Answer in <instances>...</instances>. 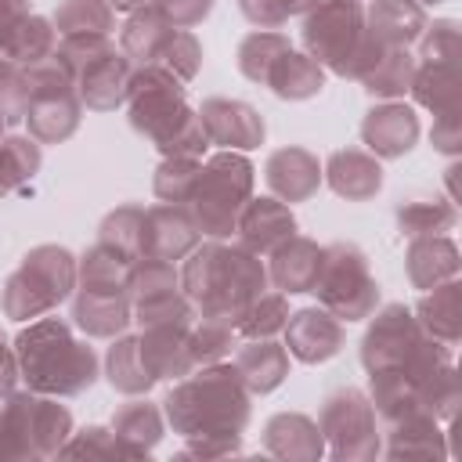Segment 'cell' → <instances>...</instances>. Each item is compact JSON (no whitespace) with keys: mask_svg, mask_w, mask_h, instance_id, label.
Listing matches in <instances>:
<instances>
[{"mask_svg":"<svg viewBox=\"0 0 462 462\" xmlns=\"http://www.w3.org/2000/svg\"><path fill=\"white\" fill-rule=\"evenodd\" d=\"M18 379L47 397H79L101 375L97 350L72 332L65 318H32L14 336Z\"/></svg>","mask_w":462,"mask_h":462,"instance_id":"cell-3","label":"cell"},{"mask_svg":"<svg viewBox=\"0 0 462 462\" xmlns=\"http://www.w3.org/2000/svg\"><path fill=\"white\" fill-rule=\"evenodd\" d=\"M318 430L325 437V451L336 462H368L383 448L375 408L357 386H336L325 393L318 408Z\"/></svg>","mask_w":462,"mask_h":462,"instance_id":"cell-10","label":"cell"},{"mask_svg":"<svg viewBox=\"0 0 462 462\" xmlns=\"http://www.w3.org/2000/svg\"><path fill=\"white\" fill-rule=\"evenodd\" d=\"M321 184L346 202H368L383 191V159L365 148H336L321 162Z\"/></svg>","mask_w":462,"mask_h":462,"instance_id":"cell-23","label":"cell"},{"mask_svg":"<svg viewBox=\"0 0 462 462\" xmlns=\"http://www.w3.org/2000/svg\"><path fill=\"white\" fill-rule=\"evenodd\" d=\"M419 7H437V4H444V0H415Z\"/></svg>","mask_w":462,"mask_h":462,"instance_id":"cell-58","label":"cell"},{"mask_svg":"<svg viewBox=\"0 0 462 462\" xmlns=\"http://www.w3.org/2000/svg\"><path fill=\"white\" fill-rule=\"evenodd\" d=\"M419 328L437 339V343H448L455 346L458 336H462V282L451 278V282H440L433 289H426L419 296V303L411 307Z\"/></svg>","mask_w":462,"mask_h":462,"instance_id":"cell-30","label":"cell"},{"mask_svg":"<svg viewBox=\"0 0 462 462\" xmlns=\"http://www.w3.org/2000/svg\"><path fill=\"white\" fill-rule=\"evenodd\" d=\"M289 296L285 292H260L253 303H249V310L238 318V325H235V332H238V339H274V336H282V328H285V321H289Z\"/></svg>","mask_w":462,"mask_h":462,"instance_id":"cell-39","label":"cell"},{"mask_svg":"<svg viewBox=\"0 0 462 462\" xmlns=\"http://www.w3.org/2000/svg\"><path fill=\"white\" fill-rule=\"evenodd\" d=\"M318 307H325L339 321H365L379 307V282L368 267V256L354 242L321 245V267L310 285Z\"/></svg>","mask_w":462,"mask_h":462,"instance_id":"cell-9","label":"cell"},{"mask_svg":"<svg viewBox=\"0 0 462 462\" xmlns=\"http://www.w3.org/2000/svg\"><path fill=\"white\" fill-rule=\"evenodd\" d=\"M18 383V357H14V343H7V336L0 332V397H7Z\"/></svg>","mask_w":462,"mask_h":462,"instance_id":"cell-55","label":"cell"},{"mask_svg":"<svg viewBox=\"0 0 462 462\" xmlns=\"http://www.w3.org/2000/svg\"><path fill=\"white\" fill-rule=\"evenodd\" d=\"M32 14V0H0V61H11V36Z\"/></svg>","mask_w":462,"mask_h":462,"instance_id":"cell-54","label":"cell"},{"mask_svg":"<svg viewBox=\"0 0 462 462\" xmlns=\"http://www.w3.org/2000/svg\"><path fill=\"white\" fill-rule=\"evenodd\" d=\"M235 372L253 397L274 393L289 379V350L278 339H245L235 346Z\"/></svg>","mask_w":462,"mask_h":462,"instance_id":"cell-28","label":"cell"},{"mask_svg":"<svg viewBox=\"0 0 462 462\" xmlns=\"http://www.w3.org/2000/svg\"><path fill=\"white\" fill-rule=\"evenodd\" d=\"M199 242H202V235H199L188 206H180V202H155V206L144 209L141 235H137V256L177 263Z\"/></svg>","mask_w":462,"mask_h":462,"instance_id":"cell-14","label":"cell"},{"mask_svg":"<svg viewBox=\"0 0 462 462\" xmlns=\"http://www.w3.org/2000/svg\"><path fill=\"white\" fill-rule=\"evenodd\" d=\"M462 271V256L451 235H415L408 238L404 249V274L411 282V289H433L440 282L458 278Z\"/></svg>","mask_w":462,"mask_h":462,"instance_id":"cell-24","label":"cell"},{"mask_svg":"<svg viewBox=\"0 0 462 462\" xmlns=\"http://www.w3.org/2000/svg\"><path fill=\"white\" fill-rule=\"evenodd\" d=\"M267 260V282L285 292V296H300V292H310L314 278H318V267H321V245L307 235H292L285 238L274 253L263 256Z\"/></svg>","mask_w":462,"mask_h":462,"instance_id":"cell-26","label":"cell"},{"mask_svg":"<svg viewBox=\"0 0 462 462\" xmlns=\"http://www.w3.org/2000/svg\"><path fill=\"white\" fill-rule=\"evenodd\" d=\"M350 4H365V0H350Z\"/></svg>","mask_w":462,"mask_h":462,"instance_id":"cell-60","label":"cell"},{"mask_svg":"<svg viewBox=\"0 0 462 462\" xmlns=\"http://www.w3.org/2000/svg\"><path fill=\"white\" fill-rule=\"evenodd\" d=\"M199 170H202V159L195 155H166L159 166H155V177H152V191L159 202H180L188 206V195L199 180Z\"/></svg>","mask_w":462,"mask_h":462,"instance_id":"cell-42","label":"cell"},{"mask_svg":"<svg viewBox=\"0 0 462 462\" xmlns=\"http://www.w3.org/2000/svg\"><path fill=\"white\" fill-rule=\"evenodd\" d=\"M393 217H397L401 235L404 238H415V235H444V231H451L455 220H458V209L444 195L419 191V195L401 199L397 209H393Z\"/></svg>","mask_w":462,"mask_h":462,"instance_id":"cell-34","label":"cell"},{"mask_svg":"<svg viewBox=\"0 0 462 462\" xmlns=\"http://www.w3.org/2000/svg\"><path fill=\"white\" fill-rule=\"evenodd\" d=\"M321 0H282V7H285V14L292 18V14H307V11H314Z\"/></svg>","mask_w":462,"mask_h":462,"instance_id":"cell-56","label":"cell"},{"mask_svg":"<svg viewBox=\"0 0 462 462\" xmlns=\"http://www.w3.org/2000/svg\"><path fill=\"white\" fill-rule=\"evenodd\" d=\"M58 455H65V458H130L108 426H87L79 433L72 430Z\"/></svg>","mask_w":462,"mask_h":462,"instance_id":"cell-46","label":"cell"},{"mask_svg":"<svg viewBox=\"0 0 462 462\" xmlns=\"http://www.w3.org/2000/svg\"><path fill=\"white\" fill-rule=\"evenodd\" d=\"M188 328H191V321H159V325H144L137 332L141 361L155 375V383H162V379L177 383L195 368V357L188 346Z\"/></svg>","mask_w":462,"mask_h":462,"instance_id":"cell-22","label":"cell"},{"mask_svg":"<svg viewBox=\"0 0 462 462\" xmlns=\"http://www.w3.org/2000/svg\"><path fill=\"white\" fill-rule=\"evenodd\" d=\"M180 289V267L170 260H152V256H137L134 274H130V296L144 300V296H159Z\"/></svg>","mask_w":462,"mask_h":462,"instance_id":"cell-47","label":"cell"},{"mask_svg":"<svg viewBox=\"0 0 462 462\" xmlns=\"http://www.w3.org/2000/svg\"><path fill=\"white\" fill-rule=\"evenodd\" d=\"M25 116V76L18 61H0V119L4 126L22 123Z\"/></svg>","mask_w":462,"mask_h":462,"instance_id":"cell-49","label":"cell"},{"mask_svg":"<svg viewBox=\"0 0 462 462\" xmlns=\"http://www.w3.org/2000/svg\"><path fill=\"white\" fill-rule=\"evenodd\" d=\"M105 379L116 393H126V397H141L155 386V375L144 368L141 361V346H137V336L134 332H119L116 339H108V350H105Z\"/></svg>","mask_w":462,"mask_h":462,"instance_id":"cell-32","label":"cell"},{"mask_svg":"<svg viewBox=\"0 0 462 462\" xmlns=\"http://www.w3.org/2000/svg\"><path fill=\"white\" fill-rule=\"evenodd\" d=\"M54 47H58V29H54V22L43 18V14H29V18L14 29L7 58L18 61V65H32V61L51 58Z\"/></svg>","mask_w":462,"mask_h":462,"instance_id":"cell-43","label":"cell"},{"mask_svg":"<svg viewBox=\"0 0 462 462\" xmlns=\"http://www.w3.org/2000/svg\"><path fill=\"white\" fill-rule=\"evenodd\" d=\"M72 433V411L58 397L11 390L0 397V462L54 458Z\"/></svg>","mask_w":462,"mask_h":462,"instance_id":"cell-5","label":"cell"},{"mask_svg":"<svg viewBox=\"0 0 462 462\" xmlns=\"http://www.w3.org/2000/svg\"><path fill=\"white\" fill-rule=\"evenodd\" d=\"M415 43H419L415 61H430V65H458L462 36H458V22H455V18H433V22H426V29H422V36H419Z\"/></svg>","mask_w":462,"mask_h":462,"instance_id":"cell-44","label":"cell"},{"mask_svg":"<svg viewBox=\"0 0 462 462\" xmlns=\"http://www.w3.org/2000/svg\"><path fill=\"white\" fill-rule=\"evenodd\" d=\"M170 32H173V25H166L159 18V11L152 4H144V7L130 11V18L123 22V29H119V51L134 65H155L159 54H162V47H166V40H170Z\"/></svg>","mask_w":462,"mask_h":462,"instance_id":"cell-33","label":"cell"},{"mask_svg":"<svg viewBox=\"0 0 462 462\" xmlns=\"http://www.w3.org/2000/svg\"><path fill=\"white\" fill-rule=\"evenodd\" d=\"M343 343H346L343 321L332 318L325 307H300V310L289 314V321L282 328V346L300 365L332 361L343 350Z\"/></svg>","mask_w":462,"mask_h":462,"instance_id":"cell-18","label":"cell"},{"mask_svg":"<svg viewBox=\"0 0 462 462\" xmlns=\"http://www.w3.org/2000/svg\"><path fill=\"white\" fill-rule=\"evenodd\" d=\"M300 231V224H296V213H292V206H285L282 199H274V195H253L245 206H242V213H238V220H235V235H238V245H245L249 253H256V256H267V253H274L285 238H292Z\"/></svg>","mask_w":462,"mask_h":462,"instance_id":"cell-20","label":"cell"},{"mask_svg":"<svg viewBox=\"0 0 462 462\" xmlns=\"http://www.w3.org/2000/svg\"><path fill=\"white\" fill-rule=\"evenodd\" d=\"M199 123L206 130V141L227 152H253L267 137L263 116L238 97H206L199 105Z\"/></svg>","mask_w":462,"mask_h":462,"instance_id":"cell-15","label":"cell"},{"mask_svg":"<svg viewBox=\"0 0 462 462\" xmlns=\"http://www.w3.org/2000/svg\"><path fill=\"white\" fill-rule=\"evenodd\" d=\"M422 339H426V332L419 328L411 307L386 303V307L368 314V328L361 336V368L365 372L401 368Z\"/></svg>","mask_w":462,"mask_h":462,"instance_id":"cell-12","label":"cell"},{"mask_svg":"<svg viewBox=\"0 0 462 462\" xmlns=\"http://www.w3.org/2000/svg\"><path fill=\"white\" fill-rule=\"evenodd\" d=\"M430 141H433V148H437V152H444V155H451V159L462 152V123H458V105H455V108H444V112H437V116H433Z\"/></svg>","mask_w":462,"mask_h":462,"instance_id":"cell-52","label":"cell"},{"mask_svg":"<svg viewBox=\"0 0 462 462\" xmlns=\"http://www.w3.org/2000/svg\"><path fill=\"white\" fill-rule=\"evenodd\" d=\"M144 4H148V0H108V7H112V11H126V14H130V11H137V7H144Z\"/></svg>","mask_w":462,"mask_h":462,"instance_id":"cell-57","label":"cell"},{"mask_svg":"<svg viewBox=\"0 0 462 462\" xmlns=\"http://www.w3.org/2000/svg\"><path fill=\"white\" fill-rule=\"evenodd\" d=\"M253 184H256V166L249 162L245 152L220 148L217 155L202 159L199 180L188 195V213H191L199 235L202 238H231L242 206L253 199Z\"/></svg>","mask_w":462,"mask_h":462,"instance_id":"cell-6","label":"cell"},{"mask_svg":"<svg viewBox=\"0 0 462 462\" xmlns=\"http://www.w3.org/2000/svg\"><path fill=\"white\" fill-rule=\"evenodd\" d=\"M379 437H383L379 455L386 458H448L444 422L430 408H415L401 419L379 422Z\"/></svg>","mask_w":462,"mask_h":462,"instance_id":"cell-19","label":"cell"},{"mask_svg":"<svg viewBox=\"0 0 462 462\" xmlns=\"http://www.w3.org/2000/svg\"><path fill=\"white\" fill-rule=\"evenodd\" d=\"M419 116L404 97L375 101L361 119V144L375 159H404L419 144Z\"/></svg>","mask_w":462,"mask_h":462,"instance_id":"cell-17","label":"cell"},{"mask_svg":"<svg viewBox=\"0 0 462 462\" xmlns=\"http://www.w3.org/2000/svg\"><path fill=\"white\" fill-rule=\"evenodd\" d=\"M242 18L253 25V29H282L289 22L282 0H235Z\"/></svg>","mask_w":462,"mask_h":462,"instance_id":"cell-53","label":"cell"},{"mask_svg":"<svg viewBox=\"0 0 462 462\" xmlns=\"http://www.w3.org/2000/svg\"><path fill=\"white\" fill-rule=\"evenodd\" d=\"M267 285L263 256L227 238H206L180 260V289L195 303L199 318L238 325V318Z\"/></svg>","mask_w":462,"mask_h":462,"instance_id":"cell-1","label":"cell"},{"mask_svg":"<svg viewBox=\"0 0 462 462\" xmlns=\"http://www.w3.org/2000/svg\"><path fill=\"white\" fill-rule=\"evenodd\" d=\"M54 29L58 36H76V32H105L112 36L116 29V11L108 0H61L54 7Z\"/></svg>","mask_w":462,"mask_h":462,"instance_id":"cell-40","label":"cell"},{"mask_svg":"<svg viewBox=\"0 0 462 462\" xmlns=\"http://www.w3.org/2000/svg\"><path fill=\"white\" fill-rule=\"evenodd\" d=\"M263 87L282 97V101H310L325 90V69L307 54V51H296L289 47L267 72Z\"/></svg>","mask_w":462,"mask_h":462,"instance_id":"cell-31","label":"cell"},{"mask_svg":"<svg viewBox=\"0 0 462 462\" xmlns=\"http://www.w3.org/2000/svg\"><path fill=\"white\" fill-rule=\"evenodd\" d=\"M130 126L166 159V155H195L202 159L209 141L199 123V108L188 101V83H180L162 65H134L126 90Z\"/></svg>","mask_w":462,"mask_h":462,"instance_id":"cell-2","label":"cell"},{"mask_svg":"<svg viewBox=\"0 0 462 462\" xmlns=\"http://www.w3.org/2000/svg\"><path fill=\"white\" fill-rule=\"evenodd\" d=\"M155 65L170 69L180 83H191L199 76V69H202V43H199V36L191 29H173Z\"/></svg>","mask_w":462,"mask_h":462,"instance_id":"cell-45","label":"cell"},{"mask_svg":"<svg viewBox=\"0 0 462 462\" xmlns=\"http://www.w3.org/2000/svg\"><path fill=\"white\" fill-rule=\"evenodd\" d=\"M263 451L285 462H318L325 455V437L318 419L303 411H278L263 422Z\"/></svg>","mask_w":462,"mask_h":462,"instance_id":"cell-25","label":"cell"},{"mask_svg":"<svg viewBox=\"0 0 462 462\" xmlns=\"http://www.w3.org/2000/svg\"><path fill=\"white\" fill-rule=\"evenodd\" d=\"M263 180H267V191L274 199H282L285 206L307 202L321 188V159L300 144L274 148L263 162Z\"/></svg>","mask_w":462,"mask_h":462,"instance_id":"cell-21","label":"cell"},{"mask_svg":"<svg viewBox=\"0 0 462 462\" xmlns=\"http://www.w3.org/2000/svg\"><path fill=\"white\" fill-rule=\"evenodd\" d=\"M108 430L119 437V444L126 448L130 458H148L152 448L162 440L166 433V415H162V404H152L144 393L141 397H130L126 404L116 408Z\"/></svg>","mask_w":462,"mask_h":462,"instance_id":"cell-29","label":"cell"},{"mask_svg":"<svg viewBox=\"0 0 462 462\" xmlns=\"http://www.w3.org/2000/svg\"><path fill=\"white\" fill-rule=\"evenodd\" d=\"M148 4L159 11V18L166 25H173V29H195V25H202L209 18V11H213L217 0H148Z\"/></svg>","mask_w":462,"mask_h":462,"instance_id":"cell-51","label":"cell"},{"mask_svg":"<svg viewBox=\"0 0 462 462\" xmlns=\"http://www.w3.org/2000/svg\"><path fill=\"white\" fill-rule=\"evenodd\" d=\"M292 47V40L278 29H253L238 40V51H235V61H238V72L249 79V83H260L267 79L271 65Z\"/></svg>","mask_w":462,"mask_h":462,"instance_id":"cell-37","label":"cell"},{"mask_svg":"<svg viewBox=\"0 0 462 462\" xmlns=\"http://www.w3.org/2000/svg\"><path fill=\"white\" fill-rule=\"evenodd\" d=\"M4 130H7V126H4V119H0V137H4Z\"/></svg>","mask_w":462,"mask_h":462,"instance_id":"cell-59","label":"cell"},{"mask_svg":"<svg viewBox=\"0 0 462 462\" xmlns=\"http://www.w3.org/2000/svg\"><path fill=\"white\" fill-rule=\"evenodd\" d=\"M162 415L177 437L245 433L253 393L238 379L235 365H199L170 386V393L162 397Z\"/></svg>","mask_w":462,"mask_h":462,"instance_id":"cell-4","label":"cell"},{"mask_svg":"<svg viewBox=\"0 0 462 462\" xmlns=\"http://www.w3.org/2000/svg\"><path fill=\"white\" fill-rule=\"evenodd\" d=\"M411 76H415V54H411L408 47H386V51L375 58V65H372L357 83H361L365 94L375 97V101H397V97L408 94Z\"/></svg>","mask_w":462,"mask_h":462,"instance_id":"cell-35","label":"cell"},{"mask_svg":"<svg viewBox=\"0 0 462 462\" xmlns=\"http://www.w3.org/2000/svg\"><path fill=\"white\" fill-rule=\"evenodd\" d=\"M426 7L415 0H368L365 7V29L379 47H415V40L426 29Z\"/></svg>","mask_w":462,"mask_h":462,"instance_id":"cell-27","label":"cell"},{"mask_svg":"<svg viewBox=\"0 0 462 462\" xmlns=\"http://www.w3.org/2000/svg\"><path fill=\"white\" fill-rule=\"evenodd\" d=\"M242 455V433H206V437H184V448L177 458H231Z\"/></svg>","mask_w":462,"mask_h":462,"instance_id":"cell-50","label":"cell"},{"mask_svg":"<svg viewBox=\"0 0 462 462\" xmlns=\"http://www.w3.org/2000/svg\"><path fill=\"white\" fill-rule=\"evenodd\" d=\"M411 101L422 105L426 112H444L458 105V65H430V61H415V76L408 87Z\"/></svg>","mask_w":462,"mask_h":462,"instance_id":"cell-38","label":"cell"},{"mask_svg":"<svg viewBox=\"0 0 462 462\" xmlns=\"http://www.w3.org/2000/svg\"><path fill=\"white\" fill-rule=\"evenodd\" d=\"M25 76V130L40 144H65L83 123V101L69 69L51 54L43 61L22 65Z\"/></svg>","mask_w":462,"mask_h":462,"instance_id":"cell-8","label":"cell"},{"mask_svg":"<svg viewBox=\"0 0 462 462\" xmlns=\"http://www.w3.org/2000/svg\"><path fill=\"white\" fill-rule=\"evenodd\" d=\"M72 328L87 339H116L134 325V296L126 285H83L72 289Z\"/></svg>","mask_w":462,"mask_h":462,"instance_id":"cell-13","label":"cell"},{"mask_svg":"<svg viewBox=\"0 0 462 462\" xmlns=\"http://www.w3.org/2000/svg\"><path fill=\"white\" fill-rule=\"evenodd\" d=\"M130 76H134V61L112 43L101 54H94L90 61H83L72 72V83H76V94H79L83 108H90V112H116L119 105H126Z\"/></svg>","mask_w":462,"mask_h":462,"instance_id":"cell-16","label":"cell"},{"mask_svg":"<svg viewBox=\"0 0 462 462\" xmlns=\"http://www.w3.org/2000/svg\"><path fill=\"white\" fill-rule=\"evenodd\" d=\"M76 289V256L65 245H32L22 263L7 274L0 292V310L11 321H32L61 307Z\"/></svg>","mask_w":462,"mask_h":462,"instance_id":"cell-7","label":"cell"},{"mask_svg":"<svg viewBox=\"0 0 462 462\" xmlns=\"http://www.w3.org/2000/svg\"><path fill=\"white\" fill-rule=\"evenodd\" d=\"M43 166V144L29 134H4L0 137V199L22 191Z\"/></svg>","mask_w":462,"mask_h":462,"instance_id":"cell-36","label":"cell"},{"mask_svg":"<svg viewBox=\"0 0 462 462\" xmlns=\"http://www.w3.org/2000/svg\"><path fill=\"white\" fill-rule=\"evenodd\" d=\"M141 217H144V206H137V202H123V206H116V209H108V213L101 217V224H97V238H101V242H112V245H119V249H126V253L137 256Z\"/></svg>","mask_w":462,"mask_h":462,"instance_id":"cell-48","label":"cell"},{"mask_svg":"<svg viewBox=\"0 0 462 462\" xmlns=\"http://www.w3.org/2000/svg\"><path fill=\"white\" fill-rule=\"evenodd\" d=\"M188 346H191L195 368H199V365H217V361H224L227 354H235L238 332H235V325H227V321L199 318V314H195V321H191V328H188Z\"/></svg>","mask_w":462,"mask_h":462,"instance_id":"cell-41","label":"cell"},{"mask_svg":"<svg viewBox=\"0 0 462 462\" xmlns=\"http://www.w3.org/2000/svg\"><path fill=\"white\" fill-rule=\"evenodd\" d=\"M365 4L350 0H321L314 11L303 14V51L328 72L350 76L361 47H365Z\"/></svg>","mask_w":462,"mask_h":462,"instance_id":"cell-11","label":"cell"}]
</instances>
